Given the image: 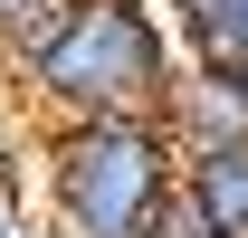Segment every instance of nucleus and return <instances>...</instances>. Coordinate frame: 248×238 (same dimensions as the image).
<instances>
[{
    "instance_id": "1",
    "label": "nucleus",
    "mask_w": 248,
    "mask_h": 238,
    "mask_svg": "<svg viewBox=\"0 0 248 238\" xmlns=\"http://www.w3.org/2000/svg\"><path fill=\"white\" fill-rule=\"evenodd\" d=\"M10 67L58 124H77V115H162L191 48L153 0H29L10 29Z\"/></svg>"
},
{
    "instance_id": "3",
    "label": "nucleus",
    "mask_w": 248,
    "mask_h": 238,
    "mask_svg": "<svg viewBox=\"0 0 248 238\" xmlns=\"http://www.w3.org/2000/svg\"><path fill=\"white\" fill-rule=\"evenodd\" d=\"M162 124L182 134V152H201V143H248V67L191 58L182 86H172V105H162Z\"/></svg>"
},
{
    "instance_id": "5",
    "label": "nucleus",
    "mask_w": 248,
    "mask_h": 238,
    "mask_svg": "<svg viewBox=\"0 0 248 238\" xmlns=\"http://www.w3.org/2000/svg\"><path fill=\"white\" fill-rule=\"evenodd\" d=\"M191 58L210 67H248V0H162Z\"/></svg>"
},
{
    "instance_id": "7",
    "label": "nucleus",
    "mask_w": 248,
    "mask_h": 238,
    "mask_svg": "<svg viewBox=\"0 0 248 238\" xmlns=\"http://www.w3.org/2000/svg\"><path fill=\"white\" fill-rule=\"evenodd\" d=\"M19 10H29V0H0V38H10V29H19Z\"/></svg>"
},
{
    "instance_id": "6",
    "label": "nucleus",
    "mask_w": 248,
    "mask_h": 238,
    "mask_svg": "<svg viewBox=\"0 0 248 238\" xmlns=\"http://www.w3.org/2000/svg\"><path fill=\"white\" fill-rule=\"evenodd\" d=\"M0 238H38V219L19 209V191H10V181H0Z\"/></svg>"
},
{
    "instance_id": "2",
    "label": "nucleus",
    "mask_w": 248,
    "mask_h": 238,
    "mask_svg": "<svg viewBox=\"0 0 248 238\" xmlns=\"http://www.w3.org/2000/svg\"><path fill=\"white\" fill-rule=\"evenodd\" d=\"M172 191H182V134L162 115H77L48 134L58 238H143Z\"/></svg>"
},
{
    "instance_id": "4",
    "label": "nucleus",
    "mask_w": 248,
    "mask_h": 238,
    "mask_svg": "<svg viewBox=\"0 0 248 238\" xmlns=\"http://www.w3.org/2000/svg\"><path fill=\"white\" fill-rule=\"evenodd\" d=\"M182 191H191V209H201L210 229L248 238V143H201V152H182Z\"/></svg>"
}]
</instances>
